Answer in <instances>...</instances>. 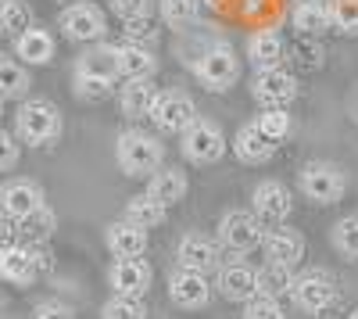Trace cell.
Segmentation results:
<instances>
[{
	"label": "cell",
	"instance_id": "6da1fadb",
	"mask_svg": "<svg viewBox=\"0 0 358 319\" xmlns=\"http://www.w3.org/2000/svg\"><path fill=\"white\" fill-rule=\"evenodd\" d=\"M162 158H165V143L155 133L126 129L115 143V162L129 180H143V176H151V172H158Z\"/></svg>",
	"mask_w": 358,
	"mask_h": 319
},
{
	"label": "cell",
	"instance_id": "7a4b0ae2",
	"mask_svg": "<svg viewBox=\"0 0 358 319\" xmlns=\"http://www.w3.org/2000/svg\"><path fill=\"white\" fill-rule=\"evenodd\" d=\"M15 136L29 148H50L62 136V111L50 101H22L15 115Z\"/></svg>",
	"mask_w": 358,
	"mask_h": 319
},
{
	"label": "cell",
	"instance_id": "3957f363",
	"mask_svg": "<svg viewBox=\"0 0 358 319\" xmlns=\"http://www.w3.org/2000/svg\"><path fill=\"white\" fill-rule=\"evenodd\" d=\"M297 187L312 201V205H337L348 190L344 169L334 162H305L297 172Z\"/></svg>",
	"mask_w": 358,
	"mask_h": 319
},
{
	"label": "cell",
	"instance_id": "277c9868",
	"mask_svg": "<svg viewBox=\"0 0 358 319\" xmlns=\"http://www.w3.org/2000/svg\"><path fill=\"white\" fill-rule=\"evenodd\" d=\"M194 76L201 79L204 90L222 94V90H229V86H233L236 79H241V57H236V50H233V47L215 43V47H208V50L197 57Z\"/></svg>",
	"mask_w": 358,
	"mask_h": 319
},
{
	"label": "cell",
	"instance_id": "5b68a950",
	"mask_svg": "<svg viewBox=\"0 0 358 319\" xmlns=\"http://www.w3.org/2000/svg\"><path fill=\"white\" fill-rule=\"evenodd\" d=\"M183 158L187 162H194V165H212V162H219L222 155H226V136H222V129L215 126V122H208V119H194L183 133Z\"/></svg>",
	"mask_w": 358,
	"mask_h": 319
},
{
	"label": "cell",
	"instance_id": "8992f818",
	"mask_svg": "<svg viewBox=\"0 0 358 319\" xmlns=\"http://www.w3.org/2000/svg\"><path fill=\"white\" fill-rule=\"evenodd\" d=\"M265 234H268V229L255 219V212H244V208L226 212L222 222H219V241H222V248H229L233 255H248V251L262 248Z\"/></svg>",
	"mask_w": 358,
	"mask_h": 319
},
{
	"label": "cell",
	"instance_id": "52a82bcc",
	"mask_svg": "<svg viewBox=\"0 0 358 319\" xmlns=\"http://www.w3.org/2000/svg\"><path fill=\"white\" fill-rule=\"evenodd\" d=\"M290 298H294V305L301 309V312H308V316H322L326 309H334V305H337V283L326 276L322 269H312V273L294 276Z\"/></svg>",
	"mask_w": 358,
	"mask_h": 319
},
{
	"label": "cell",
	"instance_id": "ba28073f",
	"mask_svg": "<svg viewBox=\"0 0 358 319\" xmlns=\"http://www.w3.org/2000/svg\"><path fill=\"white\" fill-rule=\"evenodd\" d=\"M251 212H255V219H258L265 229H276V226H283V222L290 219L294 197H290V190H287L280 180H265V183H258L255 194H251Z\"/></svg>",
	"mask_w": 358,
	"mask_h": 319
},
{
	"label": "cell",
	"instance_id": "9c48e42d",
	"mask_svg": "<svg viewBox=\"0 0 358 319\" xmlns=\"http://www.w3.org/2000/svg\"><path fill=\"white\" fill-rule=\"evenodd\" d=\"M297 79L287 69H262L251 83V97L258 108H290L297 101Z\"/></svg>",
	"mask_w": 358,
	"mask_h": 319
},
{
	"label": "cell",
	"instance_id": "30bf717a",
	"mask_svg": "<svg viewBox=\"0 0 358 319\" xmlns=\"http://www.w3.org/2000/svg\"><path fill=\"white\" fill-rule=\"evenodd\" d=\"M62 29L72 43H97L108 33V22L101 15V8L86 4V0H76L62 11Z\"/></svg>",
	"mask_w": 358,
	"mask_h": 319
},
{
	"label": "cell",
	"instance_id": "8fae6325",
	"mask_svg": "<svg viewBox=\"0 0 358 319\" xmlns=\"http://www.w3.org/2000/svg\"><path fill=\"white\" fill-rule=\"evenodd\" d=\"M169 298H172V305H179V309L197 312V309H204L208 302H212V283H208L204 273L179 266V269L169 276Z\"/></svg>",
	"mask_w": 358,
	"mask_h": 319
},
{
	"label": "cell",
	"instance_id": "7c38bea8",
	"mask_svg": "<svg viewBox=\"0 0 358 319\" xmlns=\"http://www.w3.org/2000/svg\"><path fill=\"white\" fill-rule=\"evenodd\" d=\"M197 119V108L187 94H158L151 108V122L158 133H183Z\"/></svg>",
	"mask_w": 358,
	"mask_h": 319
},
{
	"label": "cell",
	"instance_id": "4fadbf2b",
	"mask_svg": "<svg viewBox=\"0 0 358 319\" xmlns=\"http://www.w3.org/2000/svg\"><path fill=\"white\" fill-rule=\"evenodd\" d=\"M151 280H155V269H151V262H143V258H115V266L108 273L111 291L129 295V298H143Z\"/></svg>",
	"mask_w": 358,
	"mask_h": 319
},
{
	"label": "cell",
	"instance_id": "5bb4252c",
	"mask_svg": "<svg viewBox=\"0 0 358 319\" xmlns=\"http://www.w3.org/2000/svg\"><path fill=\"white\" fill-rule=\"evenodd\" d=\"M40 205H47V201H43L40 183H33V180H8L0 187V212H8L15 219L36 212Z\"/></svg>",
	"mask_w": 358,
	"mask_h": 319
},
{
	"label": "cell",
	"instance_id": "9a60e30c",
	"mask_svg": "<svg viewBox=\"0 0 358 319\" xmlns=\"http://www.w3.org/2000/svg\"><path fill=\"white\" fill-rule=\"evenodd\" d=\"M104 244L115 258H143L147 251V229L133 226L129 219H115L104 229Z\"/></svg>",
	"mask_w": 358,
	"mask_h": 319
},
{
	"label": "cell",
	"instance_id": "2e32d148",
	"mask_svg": "<svg viewBox=\"0 0 358 319\" xmlns=\"http://www.w3.org/2000/svg\"><path fill=\"white\" fill-rule=\"evenodd\" d=\"M219 295L226 302H248L258 295V283H255V269L248 262H229V266H219Z\"/></svg>",
	"mask_w": 358,
	"mask_h": 319
},
{
	"label": "cell",
	"instance_id": "e0dca14e",
	"mask_svg": "<svg viewBox=\"0 0 358 319\" xmlns=\"http://www.w3.org/2000/svg\"><path fill=\"white\" fill-rule=\"evenodd\" d=\"M262 248H265V258H268V262H280V266H290V269L305 258V241H301V234L283 229V226L268 229L265 241H262Z\"/></svg>",
	"mask_w": 358,
	"mask_h": 319
},
{
	"label": "cell",
	"instance_id": "ac0fdd59",
	"mask_svg": "<svg viewBox=\"0 0 358 319\" xmlns=\"http://www.w3.org/2000/svg\"><path fill=\"white\" fill-rule=\"evenodd\" d=\"M158 101V86L151 79H133L122 86V94H118V108L129 122H140V119H151V108Z\"/></svg>",
	"mask_w": 358,
	"mask_h": 319
},
{
	"label": "cell",
	"instance_id": "d6986e66",
	"mask_svg": "<svg viewBox=\"0 0 358 319\" xmlns=\"http://www.w3.org/2000/svg\"><path fill=\"white\" fill-rule=\"evenodd\" d=\"M179 266L183 269H197V273H219V244L208 237H183L179 241Z\"/></svg>",
	"mask_w": 358,
	"mask_h": 319
},
{
	"label": "cell",
	"instance_id": "ffe728a7",
	"mask_svg": "<svg viewBox=\"0 0 358 319\" xmlns=\"http://www.w3.org/2000/svg\"><path fill=\"white\" fill-rule=\"evenodd\" d=\"M287 57V47H283V36L276 29H258V33L248 40V62L262 72V69H280Z\"/></svg>",
	"mask_w": 358,
	"mask_h": 319
},
{
	"label": "cell",
	"instance_id": "44dd1931",
	"mask_svg": "<svg viewBox=\"0 0 358 319\" xmlns=\"http://www.w3.org/2000/svg\"><path fill=\"white\" fill-rule=\"evenodd\" d=\"M233 155L241 158L244 165H265L268 158L276 155V143L268 136H262L255 122H248V126L236 129V136H233Z\"/></svg>",
	"mask_w": 358,
	"mask_h": 319
},
{
	"label": "cell",
	"instance_id": "7402d4cb",
	"mask_svg": "<svg viewBox=\"0 0 358 319\" xmlns=\"http://www.w3.org/2000/svg\"><path fill=\"white\" fill-rule=\"evenodd\" d=\"M118 50V79H155L158 72V57L151 47H136V43H122V47H115Z\"/></svg>",
	"mask_w": 358,
	"mask_h": 319
},
{
	"label": "cell",
	"instance_id": "603a6c76",
	"mask_svg": "<svg viewBox=\"0 0 358 319\" xmlns=\"http://www.w3.org/2000/svg\"><path fill=\"white\" fill-rule=\"evenodd\" d=\"M143 194H151L158 205L172 208V205H179V201L187 197V172L183 169H158V172L147 176V190Z\"/></svg>",
	"mask_w": 358,
	"mask_h": 319
},
{
	"label": "cell",
	"instance_id": "cb8c5ba5",
	"mask_svg": "<svg viewBox=\"0 0 358 319\" xmlns=\"http://www.w3.org/2000/svg\"><path fill=\"white\" fill-rule=\"evenodd\" d=\"M290 22L301 36H319L330 29V0H294Z\"/></svg>",
	"mask_w": 358,
	"mask_h": 319
},
{
	"label": "cell",
	"instance_id": "d4e9b609",
	"mask_svg": "<svg viewBox=\"0 0 358 319\" xmlns=\"http://www.w3.org/2000/svg\"><path fill=\"white\" fill-rule=\"evenodd\" d=\"M15 54H18L22 65H50L54 36L47 29H25L22 36H15Z\"/></svg>",
	"mask_w": 358,
	"mask_h": 319
},
{
	"label": "cell",
	"instance_id": "484cf974",
	"mask_svg": "<svg viewBox=\"0 0 358 319\" xmlns=\"http://www.w3.org/2000/svg\"><path fill=\"white\" fill-rule=\"evenodd\" d=\"M36 276L40 273L33 266V258H29V248H18V244L0 248V280H8L15 287H29Z\"/></svg>",
	"mask_w": 358,
	"mask_h": 319
},
{
	"label": "cell",
	"instance_id": "4316f807",
	"mask_svg": "<svg viewBox=\"0 0 358 319\" xmlns=\"http://www.w3.org/2000/svg\"><path fill=\"white\" fill-rule=\"evenodd\" d=\"M76 76L115 83V79H118V50H115V47H90L79 62H76Z\"/></svg>",
	"mask_w": 358,
	"mask_h": 319
},
{
	"label": "cell",
	"instance_id": "83f0119b",
	"mask_svg": "<svg viewBox=\"0 0 358 319\" xmlns=\"http://www.w3.org/2000/svg\"><path fill=\"white\" fill-rule=\"evenodd\" d=\"M255 283H258V295L265 298H287L290 287H294V269L280 266V262H265L262 269H255Z\"/></svg>",
	"mask_w": 358,
	"mask_h": 319
},
{
	"label": "cell",
	"instance_id": "f1b7e54d",
	"mask_svg": "<svg viewBox=\"0 0 358 319\" xmlns=\"http://www.w3.org/2000/svg\"><path fill=\"white\" fill-rule=\"evenodd\" d=\"M54 229H57V215H54V208H47V205H40L36 212H29V215L18 219V237L29 241V244L50 241Z\"/></svg>",
	"mask_w": 358,
	"mask_h": 319
},
{
	"label": "cell",
	"instance_id": "f546056e",
	"mask_svg": "<svg viewBox=\"0 0 358 319\" xmlns=\"http://www.w3.org/2000/svg\"><path fill=\"white\" fill-rule=\"evenodd\" d=\"M29 86V69L15 57H0V101H22Z\"/></svg>",
	"mask_w": 358,
	"mask_h": 319
},
{
	"label": "cell",
	"instance_id": "4dcf8cb0",
	"mask_svg": "<svg viewBox=\"0 0 358 319\" xmlns=\"http://www.w3.org/2000/svg\"><path fill=\"white\" fill-rule=\"evenodd\" d=\"M165 215H169V208L158 205L151 194H136V197H129V205H126V215H122V219H129V222L140 226V229H155V226L165 222Z\"/></svg>",
	"mask_w": 358,
	"mask_h": 319
},
{
	"label": "cell",
	"instance_id": "1f68e13d",
	"mask_svg": "<svg viewBox=\"0 0 358 319\" xmlns=\"http://www.w3.org/2000/svg\"><path fill=\"white\" fill-rule=\"evenodd\" d=\"M255 126H258V133L262 136H268L280 148V143L294 133V119L287 115V108H262V115L255 119Z\"/></svg>",
	"mask_w": 358,
	"mask_h": 319
},
{
	"label": "cell",
	"instance_id": "d6a6232c",
	"mask_svg": "<svg viewBox=\"0 0 358 319\" xmlns=\"http://www.w3.org/2000/svg\"><path fill=\"white\" fill-rule=\"evenodd\" d=\"M330 29L341 36H358V0H330Z\"/></svg>",
	"mask_w": 358,
	"mask_h": 319
},
{
	"label": "cell",
	"instance_id": "836d02e7",
	"mask_svg": "<svg viewBox=\"0 0 358 319\" xmlns=\"http://www.w3.org/2000/svg\"><path fill=\"white\" fill-rule=\"evenodd\" d=\"M25 29H33V8L22 4V0H11V4L0 11V33L8 36H22Z\"/></svg>",
	"mask_w": 358,
	"mask_h": 319
},
{
	"label": "cell",
	"instance_id": "e575fe53",
	"mask_svg": "<svg viewBox=\"0 0 358 319\" xmlns=\"http://www.w3.org/2000/svg\"><path fill=\"white\" fill-rule=\"evenodd\" d=\"M197 11H201V0H162V18L172 29L194 25L197 22Z\"/></svg>",
	"mask_w": 358,
	"mask_h": 319
},
{
	"label": "cell",
	"instance_id": "d590c367",
	"mask_svg": "<svg viewBox=\"0 0 358 319\" xmlns=\"http://www.w3.org/2000/svg\"><path fill=\"white\" fill-rule=\"evenodd\" d=\"M101 319H147V305H143V298L115 295L111 302H104Z\"/></svg>",
	"mask_w": 358,
	"mask_h": 319
},
{
	"label": "cell",
	"instance_id": "8d00e7d4",
	"mask_svg": "<svg viewBox=\"0 0 358 319\" xmlns=\"http://www.w3.org/2000/svg\"><path fill=\"white\" fill-rule=\"evenodd\" d=\"M334 248L344 258H358V215H344L334 226Z\"/></svg>",
	"mask_w": 358,
	"mask_h": 319
},
{
	"label": "cell",
	"instance_id": "74e56055",
	"mask_svg": "<svg viewBox=\"0 0 358 319\" xmlns=\"http://www.w3.org/2000/svg\"><path fill=\"white\" fill-rule=\"evenodd\" d=\"M122 33H126V43H136V47H155V40H158V29H155L151 15L122 22Z\"/></svg>",
	"mask_w": 358,
	"mask_h": 319
},
{
	"label": "cell",
	"instance_id": "f35d334b",
	"mask_svg": "<svg viewBox=\"0 0 358 319\" xmlns=\"http://www.w3.org/2000/svg\"><path fill=\"white\" fill-rule=\"evenodd\" d=\"M244 319H283V309L276 298H265V295H255L244 302Z\"/></svg>",
	"mask_w": 358,
	"mask_h": 319
},
{
	"label": "cell",
	"instance_id": "ab89813d",
	"mask_svg": "<svg viewBox=\"0 0 358 319\" xmlns=\"http://www.w3.org/2000/svg\"><path fill=\"white\" fill-rule=\"evenodd\" d=\"M111 86L115 83H104V79H86V76H76V97L79 101H90V104H97L111 94Z\"/></svg>",
	"mask_w": 358,
	"mask_h": 319
},
{
	"label": "cell",
	"instance_id": "60d3db41",
	"mask_svg": "<svg viewBox=\"0 0 358 319\" xmlns=\"http://www.w3.org/2000/svg\"><path fill=\"white\" fill-rule=\"evenodd\" d=\"M18 155H22L18 136H15V133H8V129H0V172L15 169V165H18Z\"/></svg>",
	"mask_w": 358,
	"mask_h": 319
},
{
	"label": "cell",
	"instance_id": "b9f144b4",
	"mask_svg": "<svg viewBox=\"0 0 358 319\" xmlns=\"http://www.w3.org/2000/svg\"><path fill=\"white\" fill-rule=\"evenodd\" d=\"M147 8H151V0H111V11L122 18V22L147 15Z\"/></svg>",
	"mask_w": 358,
	"mask_h": 319
},
{
	"label": "cell",
	"instance_id": "7bdbcfd3",
	"mask_svg": "<svg viewBox=\"0 0 358 319\" xmlns=\"http://www.w3.org/2000/svg\"><path fill=\"white\" fill-rule=\"evenodd\" d=\"M25 248H29V258H33V266H36L40 276L54 269V251L47 248V241H43V244H25Z\"/></svg>",
	"mask_w": 358,
	"mask_h": 319
},
{
	"label": "cell",
	"instance_id": "ee69618b",
	"mask_svg": "<svg viewBox=\"0 0 358 319\" xmlns=\"http://www.w3.org/2000/svg\"><path fill=\"white\" fill-rule=\"evenodd\" d=\"M33 319H76V312L65 305V302H40Z\"/></svg>",
	"mask_w": 358,
	"mask_h": 319
},
{
	"label": "cell",
	"instance_id": "f6af8a7d",
	"mask_svg": "<svg viewBox=\"0 0 358 319\" xmlns=\"http://www.w3.org/2000/svg\"><path fill=\"white\" fill-rule=\"evenodd\" d=\"M11 244H18V219L0 212V248H11Z\"/></svg>",
	"mask_w": 358,
	"mask_h": 319
},
{
	"label": "cell",
	"instance_id": "bcb514c9",
	"mask_svg": "<svg viewBox=\"0 0 358 319\" xmlns=\"http://www.w3.org/2000/svg\"><path fill=\"white\" fill-rule=\"evenodd\" d=\"M315 54H319V47H308V43L301 40V43L294 47V62H297V65H308V69H315V65H319V57H315Z\"/></svg>",
	"mask_w": 358,
	"mask_h": 319
},
{
	"label": "cell",
	"instance_id": "7dc6e473",
	"mask_svg": "<svg viewBox=\"0 0 358 319\" xmlns=\"http://www.w3.org/2000/svg\"><path fill=\"white\" fill-rule=\"evenodd\" d=\"M244 8H248V11H258V8H262V0H244Z\"/></svg>",
	"mask_w": 358,
	"mask_h": 319
},
{
	"label": "cell",
	"instance_id": "c3c4849f",
	"mask_svg": "<svg viewBox=\"0 0 358 319\" xmlns=\"http://www.w3.org/2000/svg\"><path fill=\"white\" fill-rule=\"evenodd\" d=\"M204 4H212V8H219V4H222V0H204Z\"/></svg>",
	"mask_w": 358,
	"mask_h": 319
},
{
	"label": "cell",
	"instance_id": "681fc988",
	"mask_svg": "<svg viewBox=\"0 0 358 319\" xmlns=\"http://www.w3.org/2000/svg\"><path fill=\"white\" fill-rule=\"evenodd\" d=\"M8 4H11V0H0V11H4V8H8Z\"/></svg>",
	"mask_w": 358,
	"mask_h": 319
},
{
	"label": "cell",
	"instance_id": "f907efd6",
	"mask_svg": "<svg viewBox=\"0 0 358 319\" xmlns=\"http://www.w3.org/2000/svg\"><path fill=\"white\" fill-rule=\"evenodd\" d=\"M348 319H358V309H355V312H351V316H348Z\"/></svg>",
	"mask_w": 358,
	"mask_h": 319
},
{
	"label": "cell",
	"instance_id": "816d5d0a",
	"mask_svg": "<svg viewBox=\"0 0 358 319\" xmlns=\"http://www.w3.org/2000/svg\"><path fill=\"white\" fill-rule=\"evenodd\" d=\"M0 115H4V101H0Z\"/></svg>",
	"mask_w": 358,
	"mask_h": 319
}]
</instances>
